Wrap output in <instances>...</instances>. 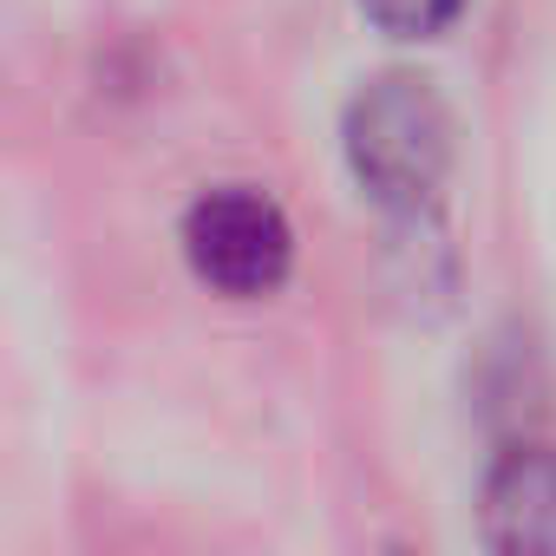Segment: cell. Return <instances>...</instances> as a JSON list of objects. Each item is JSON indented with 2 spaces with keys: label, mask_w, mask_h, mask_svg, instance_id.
Segmentation results:
<instances>
[{
  "label": "cell",
  "mask_w": 556,
  "mask_h": 556,
  "mask_svg": "<svg viewBox=\"0 0 556 556\" xmlns=\"http://www.w3.org/2000/svg\"><path fill=\"white\" fill-rule=\"evenodd\" d=\"M367 8V21L380 27V34H393V40H439L471 0H361Z\"/></svg>",
  "instance_id": "cell-4"
},
{
  "label": "cell",
  "mask_w": 556,
  "mask_h": 556,
  "mask_svg": "<svg viewBox=\"0 0 556 556\" xmlns=\"http://www.w3.org/2000/svg\"><path fill=\"white\" fill-rule=\"evenodd\" d=\"M452 138H458L452 105L419 73L367 79L348 99V118H341L348 170L393 223H419V216L439 210L445 177H452Z\"/></svg>",
  "instance_id": "cell-1"
},
{
  "label": "cell",
  "mask_w": 556,
  "mask_h": 556,
  "mask_svg": "<svg viewBox=\"0 0 556 556\" xmlns=\"http://www.w3.org/2000/svg\"><path fill=\"white\" fill-rule=\"evenodd\" d=\"M478 523L491 549L556 556V445H510L484 471Z\"/></svg>",
  "instance_id": "cell-3"
},
{
  "label": "cell",
  "mask_w": 556,
  "mask_h": 556,
  "mask_svg": "<svg viewBox=\"0 0 556 556\" xmlns=\"http://www.w3.org/2000/svg\"><path fill=\"white\" fill-rule=\"evenodd\" d=\"M184 255L197 268V282H210L216 295L236 302H262L289 282V262H295V229L289 216L275 210L262 190H210L190 203L184 216Z\"/></svg>",
  "instance_id": "cell-2"
}]
</instances>
